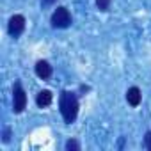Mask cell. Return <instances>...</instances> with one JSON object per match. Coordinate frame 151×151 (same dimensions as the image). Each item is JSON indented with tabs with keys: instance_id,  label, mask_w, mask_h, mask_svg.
Segmentation results:
<instances>
[{
	"instance_id": "obj_1",
	"label": "cell",
	"mask_w": 151,
	"mask_h": 151,
	"mask_svg": "<svg viewBox=\"0 0 151 151\" xmlns=\"http://www.w3.org/2000/svg\"><path fill=\"white\" fill-rule=\"evenodd\" d=\"M59 109H60V114H62L64 121L68 124H71L78 116V100H77V96L69 91H64L60 94V100H59Z\"/></svg>"
},
{
	"instance_id": "obj_2",
	"label": "cell",
	"mask_w": 151,
	"mask_h": 151,
	"mask_svg": "<svg viewBox=\"0 0 151 151\" xmlns=\"http://www.w3.org/2000/svg\"><path fill=\"white\" fill-rule=\"evenodd\" d=\"M52 25L57 29H66L71 25V14L66 7H57L52 14Z\"/></svg>"
},
{
	"instance_id": "obj_3",
	"label": "cell",
	"mask_w": 151,
	"mask_h": 151,
	"mask_svg": "<svg viewBox=\"0 0 151 151\" xmlns=\"http://www.w3.org/2000/svg\"><path fill=\"white\" fill-rule=\"evenodd\" d=\"M13 98H14L13 110H14L16 114L23 112V110H25V107H27V94H25V91H23V87H22V84H20V82H16V84H14Z\"/></svg>"
},
{
	"instance_id": "obj_4",
	"label": "cell",
	"mask_w": 151,
	"mask_h": 151,
	"mask_svg": "<svg viewBox=\"0 0 151 151\" xmlns=\"http://www.w3.org/2000/svg\"><path fill=\"white\" fill-rule=\"evenodd\" d=\"M7 30H9V34H11L13 37L22 36V32L25 30V18H23L22 14H14V16L9 20V27H7Z\"/></svg>"
},
{
	"instance_id": "obj_5",
	"label": "cell",
	"mask_w": 151,
	"mask_h": 151,
	"mask_svg": "<svg viewBox=\"0 0 151 151\" xmlns=\"http://www.w3.org/2000/svg\"><path fill=\"white\" fill-rule=\"evenodd\" d=\"M36 75H37L39 78H43V80L50 78L52 77V66H50V62L37 60V64H36Z\"/></svg>"
},
{
	"instance_id": "obj_6",
	"label": "cell",
	"mask_w": 151,
	"mask_h": 151,
	"mask_svg": "<svg viewBox=\"0 0 151 151\" xmlns=\"http://www.w3.org/2000/svg\"><path fill=\"white\" fill-rule=\"evenodd\" d=\"M126 100H128V103H130L132 107H137V105L140 103V100H142L140 89H139V87H130V89L126 91Z\"/></svg>"
},
{
	"instance_id": "obj_7",
	"label": "cell",
	"mask_w": 151,
	"mask_h": 151,
	"mask_svg": "<svg viewBox=\"0 0 151 151\" xmlns=\"http://www.w3.org/2000/svg\"><path fill=\"white\" fill-rule=\"evenodd\" d=\"M52 101H53V94L50 93V91H41L37 96H36V103H37V107H48V105H52Z\"/></svg>"
},
{
	"instance_id": "obj_8",
	"label": "cell",
	"mask_w": 151,
	"mask_h": 151,
	"mask_svg": "<svg viewBox=\"0 0 151 151\" xmlns=\"http://www.w3.org/2000/svg\"><path fill=\"white\" fill-rule=\"evenodd\" d=\"M110 2H112V0H96V6H98L100 11H109Z\"/></svg>"
},
{
	"instance_id": "obj_9",
	"label": "cell",
	"mask_w": 151,
	"mask_h": 151,
	"mask_svg": "<svg viewBox=\"0 0 151 151\" xmlns=\"http://www.w3.org/2000/svg\"><path fill=\"white\" fill-rule=\"evenodd\" d=\"M66 149H68V151H71V149H73V151H78V149H80V144H78L77 140H68V142H66Z\"/></svg>"
},
{
	"instance_id": "obj_10",
	"label": "cell",
	"mask_w": 151,
	"mask_h": 151,
	"mask_svg": "<svg viewBox=\"0 0 151 151\" xmlns=\"http://www.w3.org/2000/svg\"><path fill=\"white\" fill-rule=\"evenodd\" d=\"M146 147L151 151V132H147V133H146Z\"/></svg>"
},
{
	"instance_id": "obj_11",
	"label": "cell",
	"mask_w": 151,
	"mask_h": 151,
	"mask_svg": "<svg viewBox=\"0 0 151 151\" xmlns=\"http://www.w3.org/2000/svg\"><path fill=\"white\" fill-rule=\"evenodd\" d=\"M41 2H43V6H50V4L55 2V0H41Z\"/></svg>"
}]
</instances>
